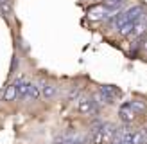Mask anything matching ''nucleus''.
<instances>
[{
    "label": "nucleus",
    "mask_w": 147,
    "mask_h": 144,
    "mask_svg": "<svg viewBox=\"0 0 147 144\" xmlns=\"http://www.w3.org/2000/svg\"><path fill=\"white\" fill-rule=\"evenodd\" d=\"M99 96L100 99H104V103H113V101L120 96V90L119 88H115V86H100V90H99Z\"/></svg>",
    "instance_id": "1"
},
{
    "label": "nucleus",
    "mask_w": 147,
    "mask_h": 144,
    "mask_svg": "<svg viewBox=\"0 0 147 144\" xmlns=\"http://www.w3.org/2000/svg\"><path fill=\"white\" fill-rule=\"evenodd\" d=\"M119 117L124 121V122H133L136 119V112L131 108L129 103H124L120 108H119Z\"/></svg>",
    "instance_id": "2"
},
{
    "label": "nucleus",
    "mask_w": 147,
    "mask_h": 144,
    "mask_svg": "<svg viewBox=\"0 0 147 144\" xmlns=\"http://www.w3.org/2000/svg\"><path fill=\"white\" fill-rule=\"evenodd\" d=\"M84 139L77 135H65V137H57L52 141V144H83Z\"/></svg>",
    "instance_id": "3"
},
{
    "label": "nucleus",
    "mask_w": 147,
    "mask_h": 144,
    "mask_svg": "<svg viewBox=\"0 0 147 144\" xmlns=\"http://www.w3.org/2000/svg\"><path fill=\"white\" fill-rule=\"evenodd\" d=\"M77 110L81 113H92L95 110V105H93V101L92 99H79V103H77Z\"/></svg>",
    "instance_id": "4"
},
{
    "label": "nucleus",
    "mask_w": 147,
    "mask_h": 144,
    "mask_svg": "<svg viewBox=\"0 0 147 144\" xmlns=\"http://www.w3.org/2000/svg\"><path fill=\"white\" fill-rule=\"evenodd\" d=\"M14 97H18V86L14 83H11L4 92V101H9L11 103V101H14Z\"/></svg>",
    "instance_id": "5"
},
{
    "label": "nucleus",
    "mask_w": 147,
    "mask_h": 144,
    "mask_svg": "<svg viewBox=\"0 0 147 144\" xmlns=\"http://www.w3.org/2000/svg\"><path fill=\"white\" fill-rule=\"evenodd\" d=\"M56 92H57V88H56V86L52 85V83H47L45 86H43V97H45V99H52L54 96H56Z\"/></svg>",
    "instance_id": "6"
},
{
    "label": "nucleus",
    "mask_w": 147,
    "mask_h": 144,
    "mask_svg": "<svg viewBox=\"0 0 147 144\" xmlns=\"http://www.w3.org/2000/svg\"><path fill=\"white\" fill-rule=\"evenodd\" d=\"M129 105H131V108L136 112V115H140V113H144L145 110H147V106H145V103L144 101H129Z\"/></svg>",
    "instance_id": "7"
},
{
    "label": "nucleus",
    "mask_w": 147,
    "mask_h": 144,
    "mask_svg": "<svg viewBox=\"0 0 147 144\" xmlns=\"http://www.w3.org/2000/svg\"><path fill=\"white\" fill-rule=\"evenodd\" d=\"M0 11H2L5 16H11L13 14V7H11V0H0Z\"/></svg>",
    "instance_id": "8"
},
{
    "label": "nucleus",
    "mask_w": 147,
    "mask_h": 144,
    "mask_svg": "<svg viewBox=\"0 0 147 144\" xmlns=\"http://www.w3.org/2000/svg\"><path fill=\"white\" fill-rule=\"evenodd\" d=\"M18 97L20 99H29V83H24V85H20L18 86Z\"/></svg>",
    "instance_id": "9"
},
{
    "label": "nucleus",
    "mask_w": 147,
    "mask_h": 144,
    "mask_svg": "<svg viewBox=\"0 0 147 144\" xmlns=\"http://www.w3.org/2000/svg\"><path fill=\"white\" fill-rule=\"evenodd\" d=\"M40 97V88L34 83H29V99H38Z\"/></svg>",
    "instance_id": "10"
},
{
    "label": "nucleus",
    "mask_w": 147,
    "mask_h": 144,
    "mask_svg": "<svg viewBox=\"0 0 147 144\" xmlns=\"http://www.w3.org/2000/svg\"><path fill=\"white\" fill-rule=\"evenodd\" d=\"M117 2H120V0H108V4H117Z\"/></svg>",
    "instance_id": "11"
}]
</instances>
